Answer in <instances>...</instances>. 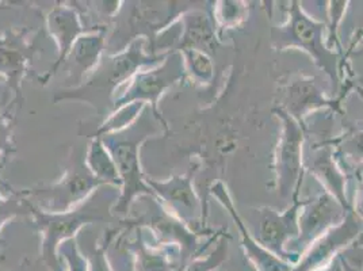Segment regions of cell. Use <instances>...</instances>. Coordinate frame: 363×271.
<instances>
[{
	"label": "cell",
	"mask_w": 363,
	"mask_h": 271,
	"mask_svg": "<svg viewBox=\"0 0 363 271\" xmlns=\"http://www.w3.org/2000/svg\"><path fill=\"white\" fill-rule=\"evenodd\" d=\"M155 121L159 120L152 113L151 107L147 105L132 125L118 132L99 137L111 155L122 182L121 196L113 208V214L126 217L136 197H155L141 171L138 156L140 145L148 137L157 133Z\"/></svg>",
	"instance_id": "obj_3"
},
{
	"label": "cell",
	"mask_w": 363,
	"mask_h": 271,
	"mask_svg": "<svg viewBox=\"0 0 363 271\" xmlns=\"http://www.w3.org/2000/svg\"><path fill=\"white\" fill-rule=\"evenodd\" d=\"M14 151L16 144L13 141V123L0 113V157H7Z\"/></svg>",
	"instance_id": "obj_20"
},
{
	"label": "cell",
	"mask_w": 363,
	"mask_h": 271,
	"mask_svg": "<svg viewBox=\"0 0 363 271\" xmlns=\"http://www.w3.org/2000/svg\"><path fill=\"white\" fill-rule=\"evenodd\" d=\"M106 253L107 248L102 243L95 247L90 262H87L89 271H113L111 265L107 262Z\"/></svg>",
	"instance_id": "obj_21"
},
{
	"label": "cell",
	"mask_w": 363,
	"mask_h": 271,
	"mask_svg": "<svg viewBox=\"0 0 363 271\" xmlns=\"http://www.w3.org/2000/svg\"><path fill=\"white\" fill-rule=\"evenodd\" d=\"M147 184L151 187L157 199L160 198L167 202L183 220L194 216L198 199L191 187V174L186 177H175L168 182H156L147 178Z\"/></svg>",
	"instance_id": "obj_9"
},
{
	"label": "cell",
	"mask_w": 363,
	"mask_h": 271,
	"mask_svg": "<svg viewBox=\"0 0 363 271\" xmlns=\"http://www.w3.org/2000/svg\"><path fill=\"white\" fill-rule=\"evenodd\" d=\"M121 189L113 184H104L96 189L84 202L67 211H43L33 208L34 224L43 235L41 259L49 271H62L57 254L62 241L76 238V233L92 223H104L114 219L113 208L118 202Z\"/></svg>",
	"instance_id": "obj_2"
},
{
	"label": "cell",
	"mask_w": 363,
	"mask_h": 271,
	"mask_svg": "<svg viewBox=\"0 0 363 271\" xmlns=\"http://www.w3.org/2000/svg\"><path fill=\"white\" fill-rule=\"evenodd\" d=\"M345 265V271H359V270H355V269H352L351 266H348V265H346V263H343Z\"/></svg>",
	"instance_id": "obj_22"
},
{
	"label": "cell",
	"mask_w": 363,
	"mask_h": 271,
	"mask_svg": "<svg viewBox=\"0 0 363 271\" xmlns=\"http://www.w3.org/2000/svg\"><path fill=\"white\" fill-rule=\"evenodd\" d=\"M227 259V245L220 243L212 254L205 259H196L189 266H184L183 271H214Z\"/></svg>",
	"instance_id": "obj_18"
},
{
	"label": "cell",
	"mask_w": 363,
	"mask_h": 271,
	"mask_svg": "<svg viewBox=\"0 0 363 271\" xmlns=\"http://www.w3.org/2000/svg\"><path fill=\"white\" fill-rule=\"evenodd\" d=\"M293 21L290 31L293 35V40H296L300 45L305 46L311 53L318 56V50L320 49V26L311 22L306 16L298 11V7H293Z\"/></svg>",
	"instance_id": "obj_14"
},
{
	"label": "cell",
	"mask_w": 363,
	"mask_h": 271,
	"mask_svg": "<svg viewBox=\"0 0 363 271\" xmlns=\"http://www.w3.org/2000/svg\"><path fill=\"white\" fill-rule=\"evenodd\" d=\"M46 26L59 48L57 61L49 72V75H56L76 40L89 31L82 22L80 13L72 6L65 4L55 6L52 9V11L46 16Z\"/></svg>",
	"instance_id": "obj_8"
},
{
	"label": "cell",
	"mask_w": 363,
	"mask_h": 271,
	"mask_svg": "<svg viewBox=\"0 0 363 271\" xmlns=\"http://www.w3.org/2000/svg\"><path fill=\"white\" fill-rule=\"evenodd\" d=\"M57 254L59 258L67 263L65 270L62 271H89L87 259L79 250L76 238L62 241L59 245Z\"/></svg>",
	"instance_id": "obj_17"
},
{
	"label": "cell",
	"mask_w": 363,
	"mask_h": 271,
	"mask_svg": "<svg viewBox=\"0 0 363 271\" xmlns=\"http://www.w3.org/2000/svg\"><path fill=\"white\" fill-rule=\"evenodd\" d=\"M184 75L183 62L178 53L168 55L159 67H152L150 70L140 71L132 77L129 86L125 89L121 96H117L114 101V110L121 106L143 102L150 104L152 113L162 122L167 129L166 121L163 120L157 105L162 94L169 89L174 83L181 80Z\"/></svg>",
	"instance_id": "obj_5"
},
{
	"label": "cell",
	"mask_w": 363,
	"mask_h": 271,
	"mask_svg": "<svg viewBox=\"0 0 363 271\" xmlns=\"http://www.w3.org/2000/svg\"><path fill=\"white\" fill-rule=\"evenodd\" d=\"M336 211H337V206L330 197H324V201L321 198V201H318V204L312 208V211H308L303 216L301 228H303L305 238L303 241H309L311 236L315 235L316 231L328 224V221L333 220V214L337 213Z\"/></svg>",
	"instance_id": "obj_15"
},
{
	"label": "cell",
	"mask_w": 363,
	"mask_h": 271,
	"mask_svg": "<svg viewBox=\"0 0 363 271\" xmlns=\"http://www.w3.org/2000/svg\"><path fill=\"white\" fill-rule=\"evenodd\" d=\"M184 53L190 62V67L194 75L201 79H206L211 76L212 74L211 62L203 56V53H201L198 49H184Z\"/></svg>",
	"instance_id": "obj_19"
},
{
	"label": "cell",
	"mask_w": 363,
	"mask_h": 271,
	"mask_svg": "<svg viewBox=\"0 0 363 271\" xmlns=\"http://www.w3.org/2000/svg\"><path fill=\"white\" fill-rule=\"evenodd\" d=\"M34 205L28 197L23 196L22 192H13L10 196L3 197L0 194V231L10 220L18 216H25L33 213Z\"/></svg>",
	"instance_id": "obj_16"
},
{
	"label": "cell",
	"mask_w": 363,
	"mask_h": 271,
	"mask_svg": "<svg viewBox=\"0 0 363 271\" xmlns=\"http://www.w3.org/2000/svg\"><path fill=\"white\" fill-rule=\"evenodd\" d=\"M86 163L91 172L105 184L122 187L117 166L101 138H92L86 151Z\"/></svg>",
	"instance_id": "obj_11"
},
{
	"label": "cell",
	"mask_w": 363,
	"mask_h": 271,
	"mask_svg": "<svg viewBox=\"0 0 363 271\" xmlns=\"http://www.w3.org/2000/svg\"><path fill=\"white\" fill-rule=\"evenodd\" d=\"M147 38H137L117 55L105 53L82 86L57 91L55 102L65 99L87 102L94 107L102 123L114 111L116 90L123 83L130 82L141 68L153 67L157 61L166 59V55L159 56L147 52Z\"/></svg>",
	"instance_id": "obj_1"
},
{
	"label": "cell",
	"mask_w": 363,
	"mask_h": 271,
	"mask_svg": "<svg viewBox=\"0 0 363 271\" xmlns=\"http://www.w3.org/2000/svg\"><path fill=\"white\" fill-rule=\"evenodd\" d=\"M145 106L147 105L143 102H135V104H129V105L121 106V107L116 109L106 120L104 121L101 125H98L91 132L89 137L99 138L102 136L110 135V133H114V132H118V131L128 128L138 118V116H140L138 113H141Z\"/></svg>",
	"instance_id": "obj_12"
},
{
	"label": "cell",
	"mask_w": 363,
	"mask_h": 271,
	"mask_svg": "<svg viewBox=\"0 0 363 271\" xmlns=\"http://www.w3.org/2000/svg\"><path fill=\"white\" fill-rule=\"evenodd\" d=\"M297 206H294L290 213L278 217L274 211H269L260 223V241L270 247L277 255L286 258L284 253V241L291 235V226H294V214Z\"/></svg>",
	"instance_id": "obj_10"
},
{
	"label": "cell",
	"mask_w": 363,
	"mask_h": 271,
	"mask_svg": "<svg viewBox=\"0 0 363 271\" xmlns=\"http://www.w3.org/2000/svg\"><path fill=\"white\" fill-rule=\"evenodd\" d=\"M301 131L293 122L286 125V136L284 140V147L281 150V165L282 175L285 181H294L298 170V156H300V140Z\"/></svg>",
	"instance_id": "obj_13"
},
{
	"label": "cell",
	"mask_w": 363,
	"mask_h": 271,
	"mask_svg": "<svg viewBox=\"0 0 363 271\" xmlns=\"http://www.w3.org/2000/svg\"><path fill=\"white\" fill-rule=\"evenodd\" d=\"M106 31L82 34L71 48L61 68L67 71L65 89L82 86L89 72H92L105 55Z\"/></svg>",
	"instance_id": "obj_6"
},
{
	"label": "cell",
	"mask_w": 363,
	"mask_h": 271,
	"mask_svg": "<svg viewBox=\"0 0 363 271\" xmlns=\"http://www.w3.org/2000/svg\"><path fill=\"white\" fill-rule=\"evenodd\" d=\"M104 184L87 167L86 151L79 148L72 151L60 181L31 190H22V194L40 199L38 208L43 211L59 213L80 205Z\"/></svg>",
	"instance_id": "obj_4"
},
{
	"label": "cell",
	"mask_w": 363,
	"mask_h": 271,
	"mask_svg": "<svg viewBox=\"0 0 363 271\" xmlns=\"http://www.w3.org/2000/svg\"><path fill=\"white\" fill-rule=\"evenodd\" d=\"M35 48L30 44L23 33L6 31L0 34V77L7 80V84L14 90L16 96L21 95L23 76L30 67Z\"/></svg>",
	"instance_id": "obj_7"
},
{
	"label": "cell",
	"mask_w": 363,
	"mask_h": 271,
	"mask_svg": "<svg viewBox=\"0 0 363 271\" xmlns=\"http://www.w3.org/2000/svg\"><path fill=\"white\" fill-rule=\"evenodd\" d=\"M1 82H3V79H1V77H0V83H1Z\"/></svg>",
	"instance_id": "obj_23"
}]
</instances>
